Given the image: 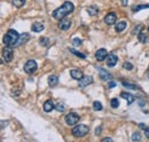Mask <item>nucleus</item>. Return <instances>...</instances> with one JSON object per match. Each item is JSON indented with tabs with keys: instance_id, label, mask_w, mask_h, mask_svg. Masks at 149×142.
Returning a JSON list of instances; mask_svg holds the SVG:
<instances>
[{
	"instance_id": "f257e3e1",
	"label": "nucleus",
	"mask_w": 149,
	"mask_h": 142,
	"mask_svg": "<svg viewBox=\"0 0 149 142\" xmlns=\"http://www.w3.org/2000/svg\"><path fill=\"white\" fill-rule=\"evenodd\" d=\"M74 9V6L72 2H70V1H65L61 7H58V8H56L55 10L53 12V17L55 18V19H62V18H64L65 16H68L70 13H72Z\"/></svg>"
},
{
	"instance_id": "f03ea898",
	"label": "nucleus",
	"mask_w": 149,
	"mask_h": 142,
	"mask_svg": "<svg viewBox=\"0 0 149 142\" xmlns=\"http://www.w3.org/2000/svg\"><path fill=\"white\" fill-rule=\"evenodd\" d=\"M19 38V32L16 30L10 29V30L7 31V33L3 37V44L6 46H16Z\"/></svg>"
},
{
	"instance_id": "7ed1b4c3",
	"label": "nucleus",
	"mask_w": 149,
	"mask_h": 142,
	"mask_svg": "<svg viewBox=\"0 0 149 142\" xmlns=\"http://www.w3.org/2000/svg\"><path fill=\"white\" fill-rule=\"evenodd\" d=\"M88 132H90L88 126H86V125L84 124H79L72 128L71 133H72V135H74V138H84Z\"/></svg>"
},
{
	"instance_id": "20e7f679",
	"label": "nucleus",
	"mask_w": 149,
	"mask_h": 142,
	"mask_svg": "<svg viewBox=\"0 0 149 142\" xmlns=\"http://www.w3.org/2000/svg\"><path fill=\"white\" fill-rule=\"evenodd\" d=\"M37 68H38L37 62H36L35 60H29V61H26V63L24 64V71H25L26 73H29V74L36 72Z\"/></svg>"
},
{
	"instance_id": "39448f33",
	"label": "nucleus",
	"mask_w": 149,
	"mask_h": 142,
	"mask_svg": "<svg viewBox=\"0 0 149 142\" xmlns=\"http://www.w3.org/2000/svg\"><path fill=\"white\" fill-rule=\"evenodd\" d=\"M64 119H65V123L69 126H74V125H76L79 122V116L77 113H74V112H70V113L65 115Z\"/></svg>"
},
{
	"instance_id": "423d86ee",
	"label": "nucleus",
	"mask_w": 149,
	"mask_h": 142,
	"mask_svg": "<svg viewBox=\"0 0 149 142\" xmlns=\"http://www.w3.org/2000/svg\"><path fill=\"white\" fill-rule=\"evenodd\" d=\"M13 55H14V52L13 49L10 48V46H6L2 51V57L6 62H10L13 60Z\"/></svg>"
},
{
	"instance_id": "0eeeda50",
	"label": "nucleus",
	"mask_w": 149,
	"mask_h": 142,
	"mask_svg": "<svg viewBox=\"0 0 149 142\" xmlns=\"http://www.w3.org/2000/svg\"><path fill=\"white\" fill-rule=\"evenodd\" d=\"M93 83V78L91 76H84L80 80H79V87L80 88H85L86 86L91 85Z\"/></svg>"
},
{
	"instance_id": "6e6552de",
	"label": "nucleus",
	"mask_w": 149,
	"mask_h": 142,
	"mask_svg": "<svg viewBox=\"0 0 149 142\" xmlns=\"http://www.w3.org/2000/svg\"><path fill=\"white\" fill-rule=\"evenodd\" d=\"M107 56H108V52H107V49H106V48H100V49H97V51H96V53H95V57H96V60H97V61H100V62L104 61V60L107 58Z\"/></svg>"
},
{
	"instance_id": "1a4fd4ad",
	"label": "nucleus",
	"mask_w": 149,
	"mask_h": 142,
	"mask_svg": "<svg viewBox=\"0 0 149 142\" xmlns=\"http://www.w3.org/2000/svg\"><path fill=\"white\" fill-rule=\"evenodd\" d=\"M70 26H71V21L70 19H68V18H62V19H60V23H58V28L61 29V30H64V31H67V30H69L70 29Z\"/></svg>"
},
{
	"instance_id": "9d476101",
	"label": "nucleus",
	"mask_w": 149,
	"mask_h": 142,
	"mask_svg": "<svg viewBox=\"0 0 149 142\" xmlns=\"http://www.w3.org/2000/svg\"><path fill=\"white\" fill-rule=\"evenodd\" d=\"M116 21H117V15H116V13H109V14H107L106 17H104V23L108 24V25L115 24Z\"/></svg>"
},
{
	"instance_id": "9b49d317",
	"label": "nucleus",
	"mask_w": 149,
	"mask_h": 142,
	"mask_svg": "<svg viewBox=\"0 0 149 142\" xmlns=\"http://www.w3.org/2000/svg\"><path fill=\"white\" fill-rule=\"evenodd\" d=\"M117 62H118V57L115 55V54H109L108 56H107V65L108 67H115L116 64H117Z\"/></svg>"
},
{
	"instance_id": "f8f14e48",
	"label": "nucleus",
	"mask_w": 149,
	"mask_h": 142,
	"mask_svg": "<svg viewBox=\"0 0 149 142\" xmlns=\"http://www.w3.org/2000/svg\"><path fill=\"white\" fill-rule=\"evenodd\" d=\"M120 95H122V97L123 99H125L126 101H127V106H131L133 102H134V100H135V97L130 94V93H126V92H123V93H120Z\"/></svg>"
},
{
	"instance_id": "ddd939ff",
	"label": "nucleus",
	"mask_w": 149,
	"mask_h": 142,
	"mask_svg": "<svg viewBox=\"0 0 149 142\" xmlns=\"http://www.w3.org/2000/svg\"><path fill=\"white\" fill-rule=\"evenodd\" d=\"M70 76L76 79V80H80L83 77H84V74H83V72L80 70H78V69H72V70L70 71Z\"/></svg>"
},
{
	"instance_id": "4468645a",
	"label": "nucleus",
	"mask_w": 149,
	"mask_h": 142,
	"mask_svg": "<svg viewBox=\"0 0 149 142\" xmlns=\"http://www.w3.org/2000/svg\"><path fill=\"white\" fill-rule=\"evenodd\" d=\"M54 108H55V106H54V103H53L52 100H47V101L44 103V110H45L46 112H51Z\"/></svg>"
},
{
	"instance_id": "2eb2a0df",
	"label": "nucleus",
	"mask_w": 149,
	"mask_h": 142,
	"mask_svg": "<svg viewBox=\"0 0 149 142\" xmlns=\"http://www.w3.org/2000/svg\"><path fill=\"white\" fill-rule=\"evenodd\" d=\"M44 28H45L44 24L42 23H39V22H36V23H33L31 25V29H32L33 32H41L44 30Z\"/></svg>"
},
{
	"instance_id": "dca6fc26",
	"label": "nucleus",
	"mask_w": 149,
	"mask_h": 142,
	"mask_svg": "<svg viewBox=\"0 0 149 142\" xmlns=\"http://www.w3.org/2000/svg\"><path fill=\"white\" fill-rule=\"evenodd\" d=\"M99 72H100V78L102 80H107V79H110L111 78V74L109 72H107L104 69H102V68H99Z\"/></svg>"
},
{
	"instance_id": "f3484780",
	"label": "nucleus",
	"mask_w": 149,
	"mask_h": 142,
	"mask_svg": "<svg viewBox=\"0 0 149 142\" xmlns=\"http://www.w3.org/2000/svg\"><path fill=\"white\" fill-rule=\"evenodd\" d=\"M126 25H127V22H126V21H120V22L116 23V28H115V29H116L117 32H122L123 30H125Z\"/></svg>"
},
{
	"instance_id": "a211bd4d",
	"label": "nucleus",
	"mask_w": 149,
	"mask_h": 142,
	"mask_svg": "<svg viewBox=\"0 0 149 142\" xmlns=\"http://www.w3.org/2000/svg\"><path fill=\"white\" fill-rule=\"evenodd\" d=\"M58 84V78L56 77V76H54V74H52V76H49L48 77V85L49 86H56Z\"/></svg>"
},
{
	"instance_id": "6ab92c4d",
	"label": "nucleus",
	"mask_w": 149,
	"mask_h": 142,
	"mask_svg": "<svg viewBox=\"0 0 149 142\" xmlns=\"http://www.w3.org/2000/svg\"><path fill=\"white\" fill-rule=\"evenodd\" d=\"M29 38H30L29 33H23V35H21V36H19V40H17L16 46H19V45H22L23 42L28 41V40H29Z\"/></svg>"
},
{
	"instance_id": "aec40b11",
	"label": "nucleus",
	"mask_w": 149,
	"mask_h": 142,
	"mask_svg": "<svg viewBox=\"0 0 149 142\" xmlns=\"http://www.w3.org/2000/svg\"><path fill=\"white\" fill-rule=\"evenodd\" d=\"M122 84H123V86H125V87H127V88L130 89H139V86L136 84H133V83L127 81V80H123Z\"/></svg>"
},
{
	"instance_id": "412c9836",
	"label": "nucleus",
	"mask_w": 149,
	"mask_h": 142,
	"mask_svg": "<svg viewBox=\"0 0 149 142\" xmlns=\"http://www.w3.org/2000/svg\"><path fill=\"white\" fill-rule=\"evenodd\" d=\"M138 39H139V41L140 42H147V40H148V37H147V35L143 32V30L142 31H140V33L138 35Z\"/></svg>"
},
{
	"instance_id": "4be33fe9",
	"label": "nucleus",
	"mask_w": 149,
	"mask_h": 142,
	"mask_svg": "<svg viewBox=\"0 0 149 142\" xmlns=\"http://www.w3.org/2000/svg\"><path fill=\"white\" fill-rule=\"evenodd\" d=\"M87 13H88L91 16H95V15L99 13V9H97L95 6H90V7L87 8Z\"/></svg>"
},
{
	"instance_id": "5701e85b",
	"label": "nucleus",
	"mask_w": 149,
	"mask_h": 142,
	"mask_svg": "<svg viewBox=\"0 0 149 142\" xmlns=\"http://www.w3.org/2000/svg\"><path fill=\"white\" fill-rule=\"evenodd\" d=\"M146 8H149V5H138V6H134L132 7V12L133 13H136L141 9H146Z\"/></svg>"
},
{
	"instance_id": "b1692460",
	"label": "nucleus",
	"mask_w": 149,
	"mask_h": 142,
	"mask_svg": "<svg viewBox=\"0 0 149 142\" xmlns=\"http://www.w3.org/2000/svg\"><path fill=\"white\" fill-rule=\"evenodd\" d=\"M12 3H13L15 7H17V8H21L22 6H24V3H25V0H12Z\"/></svg>"
},
{
	"instance_id": "393cba45",
	"label": "nucleus",
	"mask_w": 149,
	"mask_h": 142,
	"mask_svg": "<svg viewBox=\"0 0 149 142\" xmlns=\"http://www.w3.org/2000/svg\"><path fill=\"white\" fill-rule=\"evenodd\" d=\"M102 104H101V102H99V101H94L93 102V109L95 111H101L102 110Z\"/></svg>"
},
{
	"instance_id": "a878e982",
	"label": "nucleus",
	"mask_w": 149,
	"mask_h": 142,
	"mask_svg": "<svg viewBox=\"0 0 149 142\" xmlns=\"http://www.w3.org/2000/svg\"><path fill=\"white\" fill-rule=\"evenodd\" d=\"M110 104H111L112 108H118L119 106V100L118 99H111Z\"/></svg>"
},
{
	"instance_id": "bb28decb",
	"label": "nucleus",
	"mask_w": 149,
	"mask_h": 142,
	"mask_svg": "<svg viewBox=\"0 0 149 142\" xmlns=\"http://www.w3.org/2000/svg\"><path fill=\"white\" fill-rule=\"evenodd\" d=\"M40 45L41 46H48L49 45V39L48 38H41L40 39Z\"/></svg>"
},
{
	"instance_id": "cd10ccee",
	"label": "nucleus",
	"mask_w": 149,
	"mask_h": 142,
	"mask_svg": "<svg viewBox=\"0 0 149 142\" xmlns=\"http://www.w3.org/2000/svg\"><path fill=\"white\" fill-rule=\"evenodd\" d=\"M132 140H133V141H140V140H141V135H140L139 133H133Z\"/></svg>"
},
{
	"instance_id": "c85d7f7f",
	"label": "nucleus",
	"mask_w": 149,
	"mask_h": 142,
	"mask_svg": "<svg viewBox=\"0 0 149 142\" xmlns=\"http://www.w3.org/2000/svg\"><path fill=\"white\" fill-rule=\"evenodd\" d=\"M72 45L76 46V47H77V46H80V45H81V40H80L79 38H74V40H72Z\"/></svg>"
},
{
	"instance_id": "c756f323",
	"label": "nucleus",
	"mask_w": 149,
	"mask_h": 142,
	"mask_svg": "<svg viewBox=\"0 0 149 142\" xmlns=\"http://www.w3.org/2000/svg\"><path fill=\"white\" fill-rule=\"evenodd\" d=\"M70 52H71L72 54H74V55H77V56H79V57H81V58H85V57H86L85 54L79 53V52H77V51H74V49H70Z\"/></svg>"
},
{
	"instance_id": "7c9ffc66",
	"label": "nucleus",
	"mask_w": 149,
	"mask_h": 142,
	"mask_svg": "<svg viewBox=\"0 0 149 142\" xmlns=\"http://www.w3.org/2000/svg\"><path fill=\"white\" fill-rule=\"evenodd\" d=\"M55 109L57 110V111H60V112H63L65 108H64V106H63V104H61V103H60V104L55 106Z\"/></svg>"
},
{
	"instance_id": "2f4dec72",
	"label": "nucleus",
	"mask_w": 149,
	"mask_h": 142,
	"mask_svg": "<svg viewBox=\"0 0 149 142\" xmlns=\"http://www.w3.org/2000/svg\"><path fill=\"white\" fill-rule=\"evenodd\" d=\"M123 67H124L125 69H127V70H132V69H133V65H132L131 63H129V62H125V63L123 64Z\"/></svg>"
},
{
	"instance_id": "473e14b6",
	"label": "nucleus",
	"mask_w": 149,
	"mask_h": 142,
	"mask_svg": "<svg viewBox=\"0 0 149 142\" xmlns=\"http://www.w3.org/2000/svg\"><path fill=\"white\" fill-rule=\"evenodd\" d=\"M138 30H142V26H141V25H138L135 29H133V30H132V35H136V33H140V32H138Z\"/></svg>"
},
{
	"instance_id": "72a5a7b5",
	"label": "nucleus",
	"mask_w": 149,
	"mask_h": 142,
	"mask_svg": "<svg viewBox=\"0 0 149 142\" xmlns=\"http://www.w3.org/2000/svg\"><path fill=\"white\" fill-rule=\"evenodd\" d=\"M145 135L147 136V139L149 140V127H146V128H145Z\"/></svg>"
},
{
	"instance_id": "f704fd0d",
	"label": "nucleus",
	"mask_w": 149,
	"mask_h": 142,
	"mask_svg": "<svg viewBox=\"0 0 149 142\" xmlns=\"http://www.w3.org/2000/svg\"><path fill=\"white\" fill-rule=\"evenodd\" d=\"M108 86H109V88H112V87H115V86H116V83H115V81H110Z\"/></svg>"
},
{
	"instance_id": "c9c22d12",
	"label": "nucleus",
	"mask_w": 149,
	"mask_h": 142,
	"mask_svg": "<svg viewBox=\"0 0 149 142\" xmlns=\"http://www.w3.org/2000/svg\"><path fill=\"white\" fill-rule=\"evenodd\" d=\"M127 1H129V0H120V2H122L123 6H127Z\"/></svg>"
},
{
	"instance_id": "e433bc0d",
	"label": "nucleus",
	"mask_w": 149,
	"mask_h": 142,
	"mask_svg": "<svg viewBox=\"0 0 149 142\" xmlns=\"http://www.w3.org/2000/svg\"><path fill=\"white\" fill-rule=\"evenodd\" d=\"M139 127H140V128H142V129H145V128H146L147 126L143 124V123H140V124H139Z\"/></svg>"
},
{
	"instance_id": "4c0bfd02",
	"label": "nucleus",
	"mask_w": 149,
	"mask_h": 142,
	"mask_svg": "<svg viewBox=\"0 0 149 142\" xmlns=\"http://www.w3.org/2000/svg\"><path fill=\"white\" fill-rule=\"evenodd\" d=\"M100 131H101V127L96 128V129H95V134H96V135H99V134H100Z\"/></svg>"
},
{
	"instance_id": "58836bf2",
	"label": "nucleus",
	"mask_w": 149,
	"mask_h": 142,
	"mask_svg": "<svg viewBox=\"0 0 149 142\" xmlns=\"http://www.w3.org/2000/svg\"><path fill=\"white\" fill-rule=\"evenodd\" d=\"M106 141H112V139H110V138H104V139H102V142H106Z\"/></svg>"
},
{
	"instance_id": "ea45409f",
	"label": "nucleus",
	"mask_w": 149,
	"mask_h": 142,
	"mask_svg": "<svg viewBox=\"0 0 149 142\" xmlns=\"http://www.w3.org/2000/svg\"><path fill=\"white\" fill-rule=\"evenodd\" d=\"M148 31H149V26H148Z\"/></svg>"
},
{
	"instance_id": "a19ab883",
	"label": "nucleus",
	"mask_w": 149,
	"mask_h": 142,
	"mask_svg": "<svg viewBox=\"0 0 149 142\" xmlns=\"http://www.w3.org/2000/svg\"><path fill=\"white\" fill-rule=\"evenodd\" d=\"M148 71H149V70H148Z\"/></svg>"
}]
</instances>
